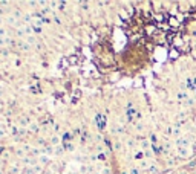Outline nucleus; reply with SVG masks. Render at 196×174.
I'll use <instances>...</instances> for the list:
<instances>
[{
  "label": "nucleus",
  "instance_id": "2",
  "mask_svg": "<svg viewBox=\"0 0 196 174\" xmlns=\"http://www.w3.org/2000/svg\"><path fill=\"white\" fill-rule=\"evenodd\" d=\"M179 154H181L182 157H187V156H189V151H187L186 148H179Z\"/></svg>",
  "mask_w": 196,
  "mask_h": 174
},
{
  "label": "nucleus",
  "instance_id": "5",
  "mask_svg": "<svg viewBox=\"0 0 196 174\" xmlns=\"http://www.w3.org/2000/svg\"><path fill=\"white\" fill-rule=\"evenodd\" d=\"M0 35H5V29H0Z\"/></svg>",
  "mask_w": 196,
  "mask_h": 174
},
{
  "label": "nucleus",
  "instance_id": "1",
  "mask_svg": "<svg viewBox=\"0 0 196 174\" xmlns=\"http://www.w3.org/2000/svg\"><path fill=\"white\" fill-rule=\"evenodd\" d=\"M178 145H179V147H187V145H189V140L184 139V137H181V139H178Z\"/></svg>",
  "mask_w": 196,
  "mask_h": 174
},
{
  "label": "nucleus",
  "instance_id": "6",
  "mask_svg": "<svg viewBox=\"0 0 196 174\" xmlns=\"http://www.w3.org/2000/svg\"><path fill=\"white\" fill-rule=\"evenodd\" d=\"M132 174H138V170H132Z\"/></svg>",
  "mask_w": 196,
  "mask_h": 174
},
{
  "label": "nucleus",
  "instance_id": "7",
  "mask_svg": "<svg viewBox=\"0 0 196 174\" xmlns=\"http://www.w3.org/2000/svg\"><path fill=\"white\" fill-rule=\"evenodd\" d=\"M181 174H187V173H181Z\"/></svg>",
  "mask_w": 196,
  "mask_h": 174
},
{
  "label": "nucleus",
  "instance_id": "3",
  "mask_svg": "<svg viewBox=\"0 0 196 174\" xmlns=\"http://www.w3.org/2000/svg\"><path fill=\"white\" fill-rule=\"evenodd\" d=\"M8 22H9V25H15V18H14V17H9Z\"/></svg>",
  "mask_w": 196,
  "mask_h": 174
},
{
  "label": "nucleus",
  "instance_id": "4",
  "mask_svg": "<svg viewBox=\"0 0 196 174\" xmlns=\"http://www.w3.org/2000/svg\"><path fill=\"white\" fill-rule=\"evenodd\" d=\"M52 144L57 145V144H58V137H52Z\"/></svg>",
  "mask_w": 196,
  "mask_h": 174
}]
</instances>
